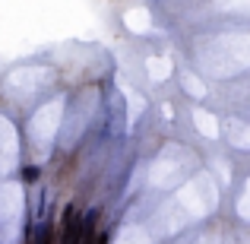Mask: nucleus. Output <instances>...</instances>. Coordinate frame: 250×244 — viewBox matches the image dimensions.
Masks as SVG:
<instances>
[{"label":"nucleus","instance_id":"3","mask_svg":"<svg viewBox=\"0 0 250 244\" xmlns=\"http://www.w3.org/2000/svg\"><path fill=\"white\" fill-rule=\"evenodd\" d=\"M38 244H51V228H42V235H38Z\"/></svg>","mask_w":250,"mask_h":244},{"label":"nucleus","instance_id":"1","mask_svg":"<svg viewBox=\"0 0 250 244\" xmlns=\"http://www.w3.org/2000/svg\"><path fill=\"white\" fill-rule=\"evenodd\" d=\"M83 238V222H80V213H76V206H67L63 209V244H80Z\"/></svg>","mask_w":250,"mask_h":244},{"label":"nucleus","instance_id":"2","mask_svg":"<svg viewBox=\"0 0 250 244\" xmlns=\"http://www.w3.org/2000/svg\"><path fill=\"white\" fill-rule=\"evenodd\" d=\"M22 181H38V168H25L22 171Z\"/></svg>","mask_w":250,"mask_h":244}]
</instances>
